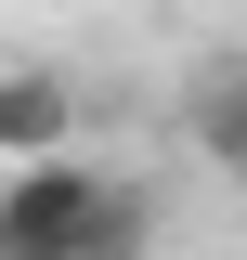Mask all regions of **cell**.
<instances>
[{
  "instance_id": "1",
  "label": "cell",
  "mask_w": 247,
  "mask_h": 260,
  "mask_svg": "<svg viewBox=\"0 0 247 260\" xmlns=\"http://www.w3.org/2000/svg\"><path fill=\"white\" fill-rule=\"evenodd\" d=\"M91 182L104 169L65 143V156H26L0 182V260H78V221H91Z\"/></svg>"
},
{
  "instance_id": "2",
  "label": "cell",
  "mask_w": 247,
  "mask_h": 260,
  "mask_svg": "<svg viewBox=\"0 0 247 260\" xmlns=\"http://www.w3.org/2000/svg\"><path fill=\"white\" fill-rule=\"evenodd\" d=\"M65 143H78V78H65V65H13V78H0V169L65 156Z\"/></svg>"
},
{
  "instance_id": "3",
  "label": "cell",
  "mask_w": 247,
  "mask_h": 260,
  "mask_svg": "<svg viewBox=\"0 0 247 260\" xmlns=\"http://www.w3.org/2000/svg\"><path fill=\"white\" fill-rule=\"evenodd\" d=\"M182 143L221 169V182H247V52H208L182 91Z\"/></svg>"
},
{
  "instance_id": "4",
  "label": "cell",
  "mask_w": 247,
  "mask_h": 260,
  "mask_svg": "<svg viewBox=\"0 0 247 260\" xmlns=\"http://www.w3.org/2000/svg\"><path fill=\"white\" fill-rule=\"evenodd\" d=\"M78 260H156V195L130 182V169H104V182H91V221H78Z\"/></svg>"
}]
</instances>
